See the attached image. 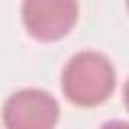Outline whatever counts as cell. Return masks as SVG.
Returning <instances> with one entry per match:
<instances>
[{"label": "cell", "instance_id": "obj_1", "mask_svg": "<svg viewBox=\"0 0 129 129\" xmlns=\"http://www.w3.org/2000/svg\"><path fill=\"white\" fill-rule=\"evenodd\" d=\"M115 89V69L101 52L75 54L62 71V93L79 107H95L109 99Z\"/></svg>", "mask_w": 129, "mask_h": 129}, {"label": "cell", "instance_id": "obj_2", "mask_svg": "<svg viewBox=\"0 0 129 129\" xmlns=\"http://www.w3.org/2000/svg\"><path fill=\"white\" fill-rule=\"evenodd\" d=\"M2 117L6 129H54L58 103L42 89H22L6 99Z\"/></svg>", "mask_w": 129, "mask_h": 129}, {"label": "cell", "instance_id": "obj_3", "mask_svg": "<svg viewBox=\"0 0 129 129\" xmlns=\"http://www.w3.org/2000/svg\"><path fill=\"white\" fill-rule=\"evenodd\" d=\"M77 0H24L22 20L26 30L38 40H58L77 24Z\"/></svg>", "mask_w": 129, "mask_h": 129}, {"label": "cell", "instance_id": "obj_4", "mask_svg": "<svg viewBox=\"0 0 129 129\" xmlns=\"http://www.w3.org/2000/svg\"><path fill=\"white\" fill-rule=\"evenodd\" d=\"M101 129H129V125H127L125 121H109V123H105Z\"/></svg>", "mask_w": 129, "mask_h": 129}]
</instances>
